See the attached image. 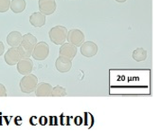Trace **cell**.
<instances>
[{"label": "cell", "instance_id": "cell-1", "mask_svg": "<svg viewBox=\"0 0 154 132\" xmlns=\"http://www.w3.org/2000/svg\"><path fill=\"white\" fill-rule=\"evenodd\" d=\"M37 43V39L32 33H26L23 35L22 41L17 47L22 58H30L32 56V50Z\"/></svg>", "mask_w": 154, "mask_h": 132}, {"label": "cell", "instance_id": "cell-2", "mask_svg": "<svg viewBox=\"0 0 154 132\" xmlns=\"http://www.w3.org/2000/svg\"><path fill=\"white\" fill-rule=\"evenodd\" d=\"M68 30L65 26L57 25L49 31V38L51 41L56 45H61L67 40Z\"/></svg>", "mask_w": 154, "mask_h": 132}, {"label": "cell", "instance_id": "cell-3", "mask_svg": "<svg viewBox=\"0 0 154 132\" xmlns=\"http://www.w3.org/2000/svg\"><path fill=\"white\" fill-rule=\"evenodd\" d=\"M37 85H38V78L33 74H29L24 76L19 83L20 90L23 94H27L34 92Z\"/></svg>", "mask_w": 154, "mask_h": 132}, {"label": "cell", "instance_id": "cell-4", "mask_svg": "<svg viewBox=\"0 0 154 132\" xmlns=\"http://www.w3.org/2000/svg\"><path fill=\"white\" fill-rule=\"evenodd\" d=\"M50 54V47L49 45L45 42V41H40L37 42L32 53V57L38 61H42L48 58Z\"/></svg>", "mask_w": 154, "mask_h": 132}, {"label": "cell", "instance_id": "cell-5", "mask_svg": "<svg viewBox=\"0 0 154 132\" xmlns=\"http://www.w3.org/2000/svg\"><path fill=\"white\" fill-rule=\"evenodd\" d=\"M67 40L76 47H80L85 41V35L79 29H72L68 32Z\"/></svg>", "mask_w": 154, "mask_h": 132}, {"label": "cell", "instance_id": "cell-6", "mask_svg": "<svg viewBox=\"0 0 154 132\" xmlns=\"http://www.w3.org/2000/svg\"><path fill=\"white\" fill-rule=\"evenodd\" d=\"M38 6L42 14L44 15H51L56 11L57 4L55 0H39Z\"/></svg>", "mask_w": 154, "mask_h": 132}, {"label": "cell", "instance_id": "cell-7", "mask_svg": "<svg viewBox=\"0 0 154 132\" xmlns=\"http://www.w3.org/2000/svg\"><path fill=\"white\" fill-rule=\"evenodd\" d=\"M16 67L19 74L26 76L32 73L33 69V62L30 58H23L19 60V62L16 64Z\"/></svg>", "mask_w": 154, "mask_h": 132}, {"label": "cell", "instance_id": "cell-8", "mask_svg": "<svg viewBox=\"0 0 154 132\" xmlns=\"http://www.w3.org/2000/svg\"><path fill=\"white\" fill-rule=\"evenodd\" d=\"M98 51L97 45L93 41H84L83 44L80 46V53L86 58H92L94 57Z\"/></svg>", "mask_w": 154, "mask_h": 132}, {"label": "cell", "instance_id": "cell-9", "mask_svg": "<svg viewBox=\"0 0 154 132\" xmlns=\"http://www.w3.org/2000/svg\"><path fill=\"white\" fill-rule=\"evenodd\" d=\"M21 58H22L17 48L11 47L9 50H7V51L5 54V61L9 66L16 65Z\"/></svg>", "mask_w": 154, "mask_h": 132}, {"label": "cell", "instance_id": "cell-10", "mask_svg": "<svg viewBox=\"0 0 154 132\" xmlns=\"http://www.w3.org/2000/svg\"><path fill=\"white\" fill-rule=\"evenodd\" d=\"M77 52H78V49L76 46H74L73 44H71L69 42H67V43L64 42L63 44H61V46L60 48L59 54H60V56L68 58L72 60L75 58V56L77 55Z\"/></svg>", "mask_w": 154, "mask_h": 132}, {"label": "cell", "instance_id": "cell-11", "mask_svg": "<svg viewBox=\"0 0 154 132\" xmlns=\"http://www.w3.org/2000/svg\"><path fill=\"white\" fill-rule=\"evenodd\" d=\"M55 68L60 73H68L72 68V60L68 58L59 56L55 61Z\"/></svg>", "mask_w": 154, "mask_h": 132}, {"label": "cell", "instance_id": "cell-12", "mask_svg": "<svg viewBox=\"0 0 154 132\" xmlns=\"http://www.w3.org/2000/svg\"><path fill=\"white\" fill-rule=\"evenodd\" d=\"M51 92H52V86L49 83H39L35 88V95L37 97H48L51 96Z\"/></svg>", "mask_w": 154, "mask_h": 132}, {"label": "cell", "instance_id": "cell-13", "mask_svg": "<svg viewBox=\"0 0 154 132\" xmlns=\"http://www.w3.org/2000/svg\"><path fill=\"white\" fill-rule=\"evenodd\" d=\"M29 22L34 27H42L46 22V15H44L41 12H34L30 15Z\"/></svg>", "mask_w": 154, "mask_h": 132}, {"label": "cell", "instance_id": "cell-14", "mask_svg": "<svg viewBox=\"0 0 154 132\" xmlns=\"http://www.w3.org/2000/svg\"><path fill=\"white\" fill-rule=\"evenodd\" d=\"M22 38H23V35L21 34V32L17 31H13L7 35L6 42L9 46L13 48H17L22 41Z\"/></svg>", "mask_w": 154, "mask_h": 132}, {"label": "cell", "instance_id": "cell-15", "mask_svg": "<svg viewBox=\"0 0 154 132\" xmlns=\"http://www.w3.org/2000/svg\"><path fill=\"white\" fill-rule=\"evenodd\" d=\"M26 2L25 0H12L10 4V9L14 14H20L25 10Z\"/></svg>", "mask_w": 154, "mask_h": 132}, {"label": "cell", "instance_id": "cell-16", "mask_svg": "<svg viewBox=\"0 0 154 132\" xmlns=\"http://www.w3.org/2000/svg\"><path fill=\"white\" fill-rule=\"evenodd\" d=\"M147 56H148V53L143 48H137L136 50H134V52L132 54L133 58L137 62L144 61L147 58Z\"/></svg>", "mask_w": 154, "mask_h": 132}, {"label": "cell", "instance_id": "cell-17", "mask_svg": "<svg viewBox=\"0 0 154 132\" xmlns=\"http://www.w3.org/2000/svg\"><path fill=\"white\" fill-rule=\"evenodd\" d=\"M66 95H67V91L61 86H56L55 87L52 88V92H51L52 97H62Z\"/></svg>", "mask_w": 154, "mask_h": 132}, {"label": "cell", "instance_id": "cell-18", "mask_svg": "<svg viewBox=\"0 0 154 132\" xmlns=\"http://www.w3.org/2000/svg\"><path fill=\"white\" fill-rule=\"evenodd\" d=\"M11 0H0V13H5L10 9Z\"/></svg>", "mask_w": 154, "mask_h": 132}, {"label": "cell", "instance_id": "cell-19", "mask_svg": "<svg viewBox=\"0 0 154 132\" xmlns=\"http://www.w3.org/2000/svg\"><path fill=\"white\" fill-rule=\"evenodd\" d=\"M7 95L6 88L5 87L4 85L0 84V97H5Z\"/></svg>", "mask_w": 154, "mask_h": 132}, {"label": "cell", "instance_id": "cell-20", "mask_svg": "<svg viewBox=\"0 0 154 132\" xmlns=\"http://www.w3.org/2000/svg\"><path fill=\"white\" fill-rule=\"evenodd\" d=\"M5 52V45L2 41H0V56H2Z\"/></svg>", "mask_w": 154, "mask_h": 132}, {"label": "cell", "instance_id": "cell-21", "mask_svg": "<svg viewBox=\"0 0 154 132\" xmlns=\"http://www.w3.org/2000/svg\"><path fill=\"white\" fill-rule=\"evenodd\" d=\"M116 2H118V3H125V1H127V0H116Z\"/></svg>", "mask_w": 154, "mask_h": 132}]
</instances>
